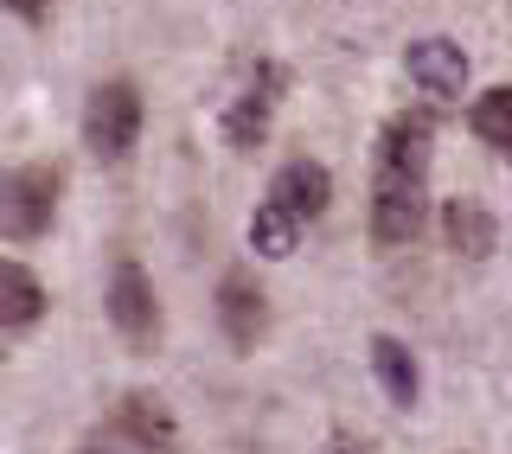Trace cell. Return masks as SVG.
I'll return each instance as SVG.
<instances>
[{
	"label": "cell",
	"mask_w": 512,
	"mask_h": 454,
	"mask_svg": "<svg viewBox=\"0 0 512 454\" xmlns=\"http://www.w3.org/2000/svg\"><path fill=\"white\" fill-rule=\"evenodd\" d=\"M141 135V90L135 84H96L90 90V109H84V141L96 160H128Z\"/></svg>",
	"instance_id": "6da1fadb"
},
{
	"label": "cell",
	"mask_w": 512,
	"mask_h": 454,
	"mask_svg": "<svg viewBox=\"0 0 512 454\" xmlns=\"http://www.w3.org/2000/svg\"><path fill=\"white\" fill-rule=\"evenodd\" d=\"M58 186H64L58 167H20L7 180V192H0V231L13 243L39 237L45 224H52V212H58Z\"/></svg>",
	"instance_id": "7a4b0ae2"
},
{
	"label": "cell",
	"mask_w": 512,
	"mask_h": 454,
	"mask_svg": "<svg viewBox=\"0 0 512 454\" xmlns=\"http://www.w3.org/2000/svg\"><path fill=\"white\" fill-rule=\"evenodd\" d=\"M109 320H116V333L128 339L135 352H148L160 339V301H154V282L141 275V263H116V275H109Z\"/></svg>",
	"instance_id": "3957f363"
},
{
	"label": "cell",
	"mask_w": 512,
	"mask_h": 454,
	"mask_svg": "<svg viewBox=\"0 0 512 454\" xmlns=\"http://www.w3.org/2000/svg\"><path fill=\"white\" fill-rule=\"evenodd\" d=\"M429 218V199H423V180H404V173H378V192H372V237L384 250L397 243H416Z\"/></svg>",
	"instance_id": "277c9868"
},
{
	"label": "cell",
	"mask_w": 512,
	"mask_h": 454,
	"mask_svg": "<svg viewBox=\"0 0 512 454\" xmlns=\"http://www.w3.org/2000/svg\"><path fill=\"white\" fill-rule=\"evenodd\" d=\"M429 141H436L429 109H404V116H391V128H384V141H378V173L423 180V173H429Z\"/></svg>",
	"instance_id": "5b68a950"
},
{
	"label": "cell",
	"mask_w": 512,
	"mask_h": 454,
	"mask_svg": "<svg viewBox=\"0 0 512 454\" xmlns=\"http://www.w3.org/2000/svg\"><path fill=\"white\" fill-rule=\"evenodd\" d=\"M269 199L282 205V212H295L301 224L327 212V199H333V180H327V167L320 160H288V167L269 180Z\"/></svg>",
	"instance_id": "8992f818"
},
{
	"label": "cell",
	"mask_w": 512,
	"mask_h": 454,
	"mask_svg": "<svg viewBox=\"0 0 512 454\" xmlns=\"http://www.w3.org/2000/svg\"><path fill=\"white\" fill-rule=\"evenodd\" d=\"M404 64H410V84H423L429 96H461V84H468V58L448 39H416Z\"/></svg>",
	"instance_id": "52a82bcc"
},
{
	"label": "cell",
	"mask_w": 512,
	"mask_h": 454,
	"mask_svg": "<svg viewBox=\"0 0 512 454\" xmlns=\"http://www.w3.org/2000/svg\"><path fill=\"white\" fill-rule=\"evenodd\" d=\"M218 320H224V333H231V346H256L263 327H269L263 288H256L250 275H224L218 282Z\"/></svg>",
	"instance_id": "ba28073f"
},
{
	"label": "cell",
	"mask_w": 512,
	"mask_h": 454,
	"mask_svg": "<svg viewBox=\"0 0 512 454\" xmlns=\"http://www.w3.org/2000/svg\"><path fill=\"white\" fill-rule=\"evenodd\" d=\"M442 231H448V250L461 256H493V243H500V231H493V212L480 199H448L442 205Z\"/></svg>",
	"instance_id": "9c48e42d"
},
{
	"label": "cell",
	"mask_w": 512,
	"mask_h": 454,
	"mask_svg": "<svg viewBox=\"0 0 512 454\" xmlns=\"http://www.w3.org/2000/svg\"><path fill=\"white\" fill-rule=\"evenodd\" d=\"M276 71H263V84H250L244 96L231 103V116H224V135H231V148H256V141L269 135V109H276Z\"/></svg>",
	"instance_id": "30bf717a"
},
{
	"label": "cell",
	"mask_w": 512,
	"mask_h": 454,
	"mask_svg": "<svg viewBox=\"0 0 512 454\" xmlns=\"http://www.w3.org/2000/svg\"><path fill=\"white\" fill-rule=\"evenodd\" d=\"M39 307H45V288L32 282V269L0 263V327H7V333L32 327V320H39Z\"/></svg>",
	"instance_id": "8fae6325"
},
{
	"label": "cell",
	"mask_w": 512,
	"mask_h": 454,
	"mask_svg": "<svg viewBox=\"0 0 512 454\" xmlns=\"http://www.w3.org/2000/svg\"><path fill=\"white\" fill-rule=\"evenodd\" d=\"M468 128L487 148H500V154H512V84H493L487 96H474V116H468Z\"/></svg>",
	"instance_id": "7c38bea8"
},
{
	"label": "cell",
	"mask_w": 512,
	"mask_h": 454,
	"mask_svg": "<svg viewBox=\"0 0 512 454\" xmlns=\"http://www.w3.org/2000/svg\"><path fill=\"white\" fill-rule=\"evenodd\" d=\"M372 365H378L391 403H397V410H410V403H416V359L397 346V339H372Z\"/></svg>",
	"instance_id": "4fadbf2b"
},
{
	"label": "cell",
	"mask_w": 512,
	"mask_h": 454,
	"mask_svg": "<svg viewBox=\"0 0 512 454\" xmlns=\"http://www.w3.org/2000/svg\"><path fill=\"white\" fill-rule=\"evenodd\" d=\"M295 237H301V218H295V212H282L276 199L256 205V218H250V243H256L263 256H288V250H295Z\"/></svg>",
	"instance_id": "5bb4252c"
},
{
	"label": "cell",
	"mask_w": 512,
	"mask_h": 454,
	"mask_svg": "<svg viewBox=\"0 0 512 454\" xmlns=\"http://www.w3.org/2000/svg\"><path fill=\"white\" fill-rule=\"evenodd\" d=\"M7 7H13V13H20V20H39V13H45V7H52V0H7Z\"/></svg>",
	"instance_id": "9a60e30c"
}]
</instances>
